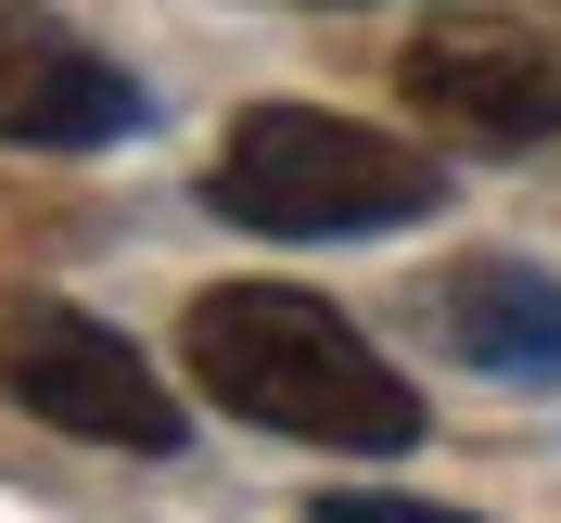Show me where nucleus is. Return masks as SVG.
<instances>
[{"label": "nucleus", "instance_id": "1", "mask_svg": "<svg viewBox=\"0 0 561 523\" xmlns=\"http://www.w3.org/2000/svg\"><path fill=\"white\" fill-rule=\"evenodd\" d=\"M179 357L205 409L255 421V434H294V447H345V459H396L421 447V396L357 319H332L294 281H205L179 307Z\"/></svg>", "mask_w": 561, "mask_h": 523}, {"label": "nucleus", "instance_id": "2", "mask_svg": "<svg viewBox=\"0 0 561 523\" xmlns=\"http://www.w3.org/2000/svg\"><path fill=\"white\" fill-rule=\"evenodd\" d=\"M205 192L217 217H243L268 243H370V230H409L447 205V167H434V140H396L332 103H243Z\"/></svg>", "mask_w": 561, "mask_h": 523}, {"label": "nucleus", "instance_id": "3", "mask_svg": "<svg viewBox=\"0 0 561 523\" xmlns=\"http://www.w3.org/2000/svg\"><path fill=\"white\" fill-rule=\"evenodd\" d=\"M0 396L26 421H51V434H77V447H140V459L179 447V409L153 384V357L128 332H103L90 307H51V294L0 307Z\"/></svg>", "mask_w": 561, "mask_h": 523}, {"label": "nucleus", "instance_id": "4", "mask_svg": "<svg viewBox=\"0 0 561 523\" xmlns=\"http://www.w3.org/2000/svg\"><path fill=\"white\" fill-rule=\"evenodd\" d=\"M396 90L459 154H536V140H561V26H536V13H434L396 52Z\"/></svg>", "mask_w": 561, "mask_h": 523}, {"label": "nucleus", "instance_id": "5", "mask_svg": "<svg viewBox=\"0 0 561 523\" xmlns=\"http://www.w3.org/2000/svg\"><path fill=\"white\" fill-rule=\"evenodd\" d=\"M140 115L153 103H140V77L115 52H90L38 0H0V140H26V154H103Z\"/></svg>", "mask_w": 561, "mask_h": 523}, {"label": "nucleus", "instance_id": "6", "mask_svg": "<svg viewBox=\"0 0 561 523\" xmlns=\"http://www.w3.org/2000/svg\"><path fill=\"white\" fill-rule=\"evenodd\" d=\"M434 319H447V345L472 357V371H497V384L561 371V281L524 269V255H459V269L434 281Z\"/></svg>", "mask_w": 561, "mask_h": 523}, {"label": "nucleus", "instance_id": "7", "mask_svg": "<svg viewBox=\"0 0 561 523\" xmlns=\"http://www.w3.org/2000/svg\"><path fill=\"white\" fill-rule=\"evenodd\" d=\"M307 523H472V511H434V498H319Z\"/></svg>", "mask_w": 561, "mask_h": 523}]
</instances>
